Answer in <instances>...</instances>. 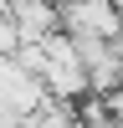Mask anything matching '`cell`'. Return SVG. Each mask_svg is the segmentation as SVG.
Here are the masks:
<instances>
[{
	"mask_svg": "<svg viewBox=\"0 0 123 128\" xmlns=\"http://www.w3.org/2000/svg\"><path fill=\"white\" fill-rule=\"evenodd\" d=\"M56 31L62 36H98V41H118L123 20L113 0H67L56 5Z\"/></svg>",
	"mask_w": 123,
	"mask_h": 128,
	"instance_id": "cell-1",
	"label": "cell"
},
{
	"mask_svg": "<svg viewBox=\"0 0 123 128\" xmlns=\"http://www.w3.org/2000/svg\"><path fill=\"white\" fill-rule=\"evenodd\" d=\"M72 123V102H41V108H31V113H20V128H67Z\"/></svg>",
	"mask_w": 123,
	"mask_h": 128,
	"instance_id": "cell-2",
	"label": "cell"
},
{
	"mask_svg": "<svg viewBox=\"0 0 123 128\" xmlns=\"http://www.w3.org/2000/svg\"><path fill=\"white\" fill-rule=\"evenodd\" d=\"M16 46H20V41H16V31H10V20L0 16V56H10Z\"/></svg>",
	"mask_w": 123,
	"mask_h": 128,
	"instance_id": "cell-3",
	"label": "cell"
},
{
	"mask_svg": "<svg viewBox=\"0 0 123 128\" xmlns=\"http://www.w3.org/2000/svg\"><path fill=\"white\" fill-rule=\"evenodd\" d=\"M51 5H67V0H51Z\"/></svg>",
	"mask_w": 123,
	"mask_h": 128,
	"instance_id": "cell-4",
	"label": "cell"
}]
</instances>
